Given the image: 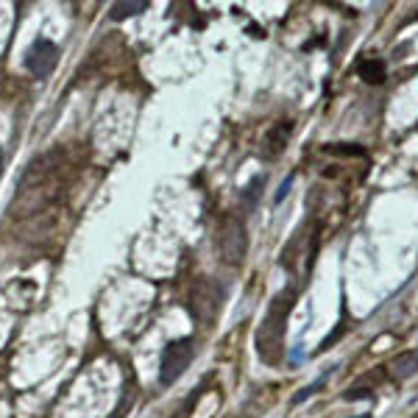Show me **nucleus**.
<instances>
[{
	"mask_svg": "<svg viewBox=\"0 0 418 418\" xmlns=\"http://www.w3.org/2000/svg\"><path fill=\"white\" fill-rule=\"evenodd\" d=\"M293 304H296V290L293 287L276 293V299L268 304L262 323L257 326V334H254L257 354L268 365H279L284 360V334H287V318Z\"/></svg>",
	"mask_w": 418,
	"mask_h": 418,
	"instance_id": "1",
	"label": "nucleus"
},
{
	"mask_svg": "<svg viewBox=\"0 0 418 418\" xmlns=\"http://www.w3.org/2000/svg\"><path fill=\"white\" fill-rule=\"evenodd\" d=\"M218 254L226 265H243L245 254H248V229L243 223V218L226 215L218 226Z\"/></svg>",
	"mask_w": 418,
	"mask_h": 418,
	"instance_id": "2",
	"label": "nucleus"
},
{
	"mask_svg": "<svg viewBox=\"0 0 418 418\" xmlns=\"http://www.w3.org/2000/svg\"><path fill=\"white\" fill-rule=\"evenodd\" d=\"M193 357H195V341L193 338H179L173 343H167L164 352H162V362H159V382L164 388L179 382L182 373L190 368Z\"/></svg>",
	"mask_w": 418,
	"mask_h": 418,
	"instance_id": "3",
	"label": "nucleus"
},
{
	"mask_svg": "<svg viewBox=\"0 0 418 418\" xmlns=\"http://www.w3.org/2000/svg\"><path fill=\"white\" fill-rule=\"evenodd\" d=\"M221 310V290L209 282V279H198L190 290V312L195 321H201L204 326H209L215 321Z\"/></svg>",
	"mask_w": 418,
	"mask_h": 418,
	"instance_id": "4",
	"label": "nucleus"
},
{
	"mask_svg": "<svg viewBox=\"0 0 418 418\" xmlns=\"http://www.w3.org/2000/svg\"><path fill=\"white\" fill-rule=\"evenodd\" d=\"M56 62H59V48L45 36L34 39L28 45V51H25V56H23V64L34 78H48L53 73Z\"/></svg>",
	"mask_w": 418,
	"mask_h": 418,
	"instance_id": "5",
	"label": "nucleus"
},
{
	"mask_svg": "<svg viewBox=\"0 0 418 418\" xmlns=\"http://www.w3.org/2000/svg\"><path fill=\"white\" fill-rule=\"evenodd\" d=\"M290 134H293V120H276V123L271 125V129L265 132V137H262V148H260V153H262L265 159H276V156L287 148Z\"/></svg>",
	"mask_w": 418,
	"mask_h": 418,
	"instance_id": "6",
	"label": "nucleus"
},
{
	"mask_svg": "<svg viewBox=\"0 0 418 418\" xmlns=\"http://www.w3.org/2000/svg\"><path fill=\"white\" fill-rule=\"evenodd\" d=\"M391 373L396 376V380H410V376H415L418 373V349L396 354L393 362H391Z\"/></svg>",
	"mask_w": 418,
	"mask_h": 418,
	"instance_id": "7",
	"label": "nucleus"
},
{
	"mask_svg": "<svg viewBox=\"0 0 418 418\" xmlns=\"http://www.w3.org/2000/svg\"><path fill=\"white\" fill-rule=\"evenodd\" d=\"M357 75L365 81V84H382L385 78H388V67H385V62L382 59H362L360 64H357Z\"/></svg>",
	"mask_w": 418,
	"mask_h": 418,
	"instance_id": "8",
	"label": "nucleus"
},
{
	"mask_svg": "<svg viewBox=\"0 0 418 418\" xmlns=\"http://www.w3.org/2000/svg\"><path fill=\"white\" fill-rule=\"evenodd\" d=\"M148 9V3L145 0H123V3H112V9H109V17L112 20H129V17H137V14H143Z\"/></svg>",
	"mask_w": 418,
	"mask_h": 418,
	"instance_id": "9",
	"label": "nucleus"
},
{
	"mask_svg": "<svg viewBox=\"0 0 418 418\" xmlns=\"http://www.w3.org/2000/svg\"><path fill=\"white\" fill-rule=\"evenodd\" d=\"M332 371H334V368H329V371H323V373L318 376V380H315L312 385H307V388H302V391H299L296 396H293V404H302V402H307L310 396H315V393H318V388H321V385H323V382L329 380V373H332Z\"/></svg>",
	"mask_w": 418,
	"mask_h": 418,
	"instance_id": "10",
	"label": "nucleus"
},
{
	"mask_svg": "<svg viewBox=\"0 0 418 418\" xmlns=\"http://www.w3.org/2000/svg\"><path fill=\"white\" fill-rule=\"evenodd\" d=\"M260 184H265V176H257L254 182H251V184L243 190V198H245L248 206H254V198H257V187H260Z\"/></svg>",
	"mask_w": 418,
	"mask_h": 418,
	"instance_id": "11",
	"label": "nucleus"
},
{
	"mask_svg": "<svg viewBox=\"0 0 418 418\" xmlns=\"http://www.w3.org/2000/svg\"><path fill=\"white\" fill-rule=\"evenodd\" d=\"M293 182H296V173H290V176H287V179H284V182L279 184V193L273 195V204H276V206H279V204L284 201V195L290 193V187H293Z\"/></svg>",
	"mask_w": 418,
	"mask_h": 418,
	"instance_id": "12",
	"label": "nucleus"
},
{
	"mask_svg": "<svg viewBox=\"0 0 418 418\" xmlns=\"http://www.w3.org/2000/svg\"><path fill=\"white\" fill-rule=\"evenodd\" d=\"M343 399H346V402H360V399H373V391H368V388H357V391H346V393H343Z\"/></svg>",
	"mask_w": 418,
	"mask_h": 418,
	"instance_id": "13",
	"label": "nucleus"
},
{
	"mask_svg": "<svg viewBox=\"0 0 418 418\" xmlns=\"http://www.w3.org/2000/svg\"><path fill=\"white\" fill-rule=\"evenodd\" d=\"M354 418H371V415H354Z\"/></svg>",
	"mask_w": 418,
	"mask_h": 418,
	"instance_id": "14",
	"label": "nucleus"
},
{
	"mask_svg": "<svg viewBox=\"0 0 418 418\" xmlns=\"http://www.w3.org/2000/svg\"><path fill=\"white\" fill-rule=\"evenodd\" d=\"M413 402H418V396H413Z\"/></svg>",
	"mask_w": 418,
	"mask_h": 418,
	"instance_id": "15",
	"label": "nucleus"
},
{
	"mask_svg": "<svg viewBox=\"0 0 418 418\" xmlns=\"http://www.w3.org/2000/svg\"><path fill=\"white\" fill-rule=\"evenodd\" d=\"M0 159H3V153H0Z\"/></svg>",
	"mask_w": 418,
	"mask_h": 418,
	"instance_id": "16",
	"label": "nucleus"
}]
</instances>
